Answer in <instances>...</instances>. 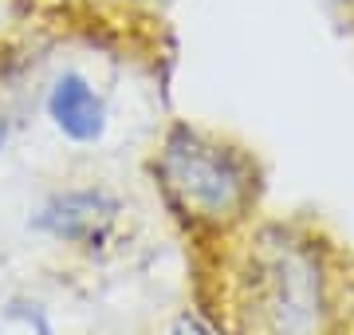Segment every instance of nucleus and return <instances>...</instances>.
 <instances>
[{
    "label": "nucleus",
    "instance_id": "f257e3e1",
    "mask_svg": "<svg viewBox=\"0 0 354 335\" xmlns=\"http://www.w3.org/2000/svg\"><path fill=\"white\" fill-rule=\"evenodd\" d=\"M153 178L165 201L193 225H225L241 217L256 194L252 162L189 123H174L153 154Z\"/></svg>",
    "mask_w": 354,
    "mask_h": 335
},
{
    "label": "nucleus",
    "instance_id": "39448f33",
    "mask_svg": "<svg viewBox=\"0 0 354 335\" xmlns=\"http://www.w3.org/2000/svg\"><path fill=\"white\" fill-rule=\"evenodd\" d=\"M181 335H209L197 320H181Z\"/></svg>",
    "mask_w": 354,
    "mask_h": 335
},
{
    "label": "nucleus",
    "instance_id": "20e7f679",
    "mask_svg": "<svg viewBox=\"0 0 354 335\" xmlns=\"http://www.w3.org/2000/svg\"><path fill=\"white\" fill-rule=\"evenodd\" d=\"M8 138H12V123L0 115V154H4V146H8Z\"/></svg>",
    "mask_w": 354,
    "mask_h": 335
},
{
    "label": "nucleus",
    "instance_id": "f03ea898",
    "mask_svg": "<svg viewBox=\"0 0 354 335\" xmlns=\"http://www.w3.org/2000/svg\"><path fill=\"white\" fill-rule=\"evenodd\" d=\"M122 217V201L102 190V185H75V190H59L36 209V229L48 233L51 241L79 248H95L114 233Z\"/></svg>",
    "mask_w": 354,
    "mask_h": 335
},
{
    "label": "nucleus",
    "instance_id": "423d86ee",
    "mask_svg": "<svg viewBox=\"0 0 354 335\" xmlns=\"http://www.w3.org/2000/svg\"><path fill=\"white\" fill-rule=\"evenodd\" d=\"M335 4H342V8H351L354 12V0H335Z\"/></svg>",
    "mask_w": 354,
    "mask_h": 335
},
{
    "label": "nucleus",
    "instance_id": "7ed1b4c3",
    "mask_svg": "<svg viewBox=\"0 0 354 335\" xmlns=\"http://www.w3.org/2000/svg\"><path fill=\"white\" fill-rule=\"evenodd\" d=\"M44 115L67 142L95 146L111 127V103L83 67H59L44 87Z\"/></svg>",
    "mask_w": 354,
    "mask_h": 335
}]
</instances>
